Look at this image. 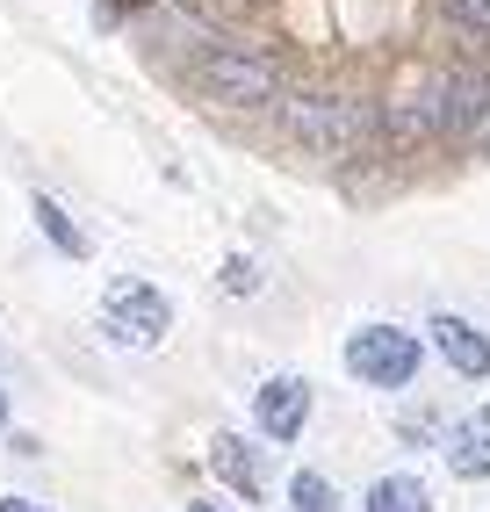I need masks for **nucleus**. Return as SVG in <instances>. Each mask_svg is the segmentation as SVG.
Segmentation results:
<instances>
[{"label": "nucleus", "mask_w": 490, "mask_h": 512, "mask_svg": "<svg viewBox=\"0 0 490 512\" xmlns=\"http://www.w3.org/2000/svg\"><path fill=\"white\" fill-rule=\"evenodd\" d=\"M282 130L310 159H346L361 138V109L332 87H296V94H282Z\"/></svg>", "instance_id": "nucleus-2"}, {"label": "nucleus", "mask_w": 490, "mask_h": 512, "mask_svg": "<svg viewBox=\"0 0 490 512\" xmlns=\"http://www.w3.org/2000/svg\"><path fill=\"white\" fill-rule=\"evenodd\" d=\"M195 87L224 109H267L282 94V73H274L267 51H245V44H209L195 58Z\"/></svg>", "instance_id": "nucleus-3"}, {"label": "nucleus", "mask_w": 490, "mask_h": 512, "mask_svg": "<svg viewBox=\"0 0 490 512\" xmlns=\"http://www.w3.org/2000/svg\"><path fill=\"white\" fill-rule=\"evenodd\" d=\"M418 109H426V138L433 145H476V130L490 116V65H447L418 87Z\"/></svg>", "instance_id": "nucleus-1"}, {"label": "nucleus", "mask_w": 490, "mask_h": 512, "mask_svg": "<svg viewBox=\"0 0 490 512\" xmlns=\"http://www.w3.org/2000/svg\"><path fill=\"white\" fill-rule=\"evenodd\" d=\"M101 325H109V339L116 347H159V339L173 332V303L152 289V282H109V296H101Z\"/></svg>", "instance_id": "nucleus-5"}, {"label": "nucleus", "mask_w": 490, "mask_h": 512, "mask_svg": "<svg viewBox=\"0 0 490 512\" xmlns=\"http://www.w3.org/2000/svg\"><path fill=\"white\" fill-rule=\"evenodd\" d=\"M29 217H37V231L51 238V246H58L65 260H87V231H80L73 217H65V210H58L51 195H37V202H29Z\"/></svg>", "instance_id": "nucleus-11"}, {"label": "nucleus", "mask_w": 490, "mask_h": 512, "mask_svg": "<svg viewBox=\"0 0 490 512\" xmlns=\"http://www.w3.org/2000/svg\"><path fill=\"white\" fill-rule=\"evenodd\" d=\"M188 512H224V505H209V498H195V505H188Z\"/></svg>", "instance_id": "nucleus-17"}, {"label": "nucleus", "mask_w": 490, "mask_h": 512, "mask_svg": "<svg viewBox=\"0 0 490 512\" xmlns=\"http://www.w3.org/2000/svg\"><path fill=\"white\" fill-rule=\"evenodd\" d=\"M361 512H433V498H426V484L418 476H375L368 484V498H361Z\"/></svg>", "instance_id": "nucleus-10"}, {"label": "nucleus", "mask_w": 490, "mask_h": 512, "mask_svg": "<svg viewBox=\"0 0 490 512\" xmlns=\"http://www.w3.org/2000/svg\"><path fill=\"white\" fill-rule=\"evenodd\" d=\"M440 448H447V469H454V476H469V484H476V476H490V404H476V412L454 419Z\"/></svg>", "instance_id": "nucleus-8"}, {"label": "nucleus", "mask_w": 490, "mask_h": 512, "mask_svg": "<svg viewBox=\"0 0 490 512\" xmlns=\"http://www.w3.org/2000/svg\"><path fill=\"white\" fill-rule=\"evenodd\" d=\"M418 361H426V347L404 325H354V339H346V375L368 390H411Z\"/></svg>", "instance_id": "nucleus-4"}, {"label": "nucleus", "mask_w": 490, "mask_h": 512, "mask_svg": "<svg viewBox=\"0 0 490 512\" xmlns=\"http://www.w3.org/2000/svg\"><path fill=\"white\" fill-rule=\"evenodd\" d=\"M440 15L454 37H469V44H490V0H440Z\"/></svg>", "instance_id": "nucleus-13"}, {"label": "nucleus", "mask_w": 490, "mask_h": 512, "mask_svg": "<svg viewBox=\"0 0 490 512\" xmlns=\"http://www.w3.org/2000/svg\"><path fill=\"white\" fill-rule=\"evenodd\" d=\"M476 152H483V159H490V116H483V130H476Z\"/></svg>", "instance_id": "nucleus-16"}, {"label": "nucleus", "mask_w": 490, "mask_h": 512, "mask_svg": "<svg viewBox=\"0 0 490 512\" xmlns=\"http://www.w3.org/2000/svg\"><path fill=\"white\" fill-rule=\"evenodd\" d=\"M426 325H433V354L462 375V383H483V375H490V339H483V325H469L462 311H433Z\"/></svg>", "instance_id": "nucleus-6"}, {"label": "nucleus", "mask_w": 490, "mask_h": 512, "mask_svg": "<svg viewBox=\"0 0 490 512\" xmlns=\"http://www.w3.org/2000/svg\"><path fill=\"white\" fill-rule=\"evenodd\" d=\"M253 419H260V433L274 440V448H282V440H296L303 419H310V383H303V375H274V383H260Z\"/></svg>", "instance_id": "nucleus-7"}, {"label": "nucleus", "mask_w": 490, "mask_h": 512, "mask_svg": "<svg viewBox=\"0 0 490 512\" xmlns=\"http://www.w3.org/2000/svg\"><path fill=\"white\" fill-rule=\"evenodd\" d=\"M289 505H296V512H339V491H332V476L296 469V476H289Z\"/></svg>", "instance_id": "nucleus-12"}, {"label": "nucleus", "mask_w": 490, "mask_h": 512, "mask_svg": "<svg viewBox=\"0 0 490 512\" xmlns=\"http://www.w3.org/2000/svg\"><path fill=\"white\" fill-rule=\"evenodd\" d=\"M0 426H8V390H0Z\"/></svg>", "instance_id": "nucleus-18"}, {"label": "nucleus", "mask_w": 490, "mask_h": 512, "mask_svg": "<svg viewBox=\"0 0 490 512\" xmlns=\"http://www.w3.org/2000/svg\"><path fill=\"white\" fill-rule=\"evenodd\" d=\"M209 469H217V484H231L238 498H260L267 491V469H260V448L238 433H217L209 440Z\"/></svg>", "instance_id": "nucleus-9"}, {"label": "nucleus", "mask_w": 490, "mask_h": 512, "mask_svg": "<svg viewBox=\"0 0 490 512\" xmlns=\"http://www.w3.org/2000/svg\"><path fill=\"white\" fill-rule=\"evenodd\" d=\"M224 289H231V296H253V289H260V267L245 260V253H238V260H224Z\"/></svg>", "instance_id": "nucleus-14"}, {"label": "nucleus", "mask_w": 490, "mask_h": 512, "mask_svg": "<svg viewBox=\"0 0 490 512\" xmlns=\"http://www.w3.org/2000/svg\"><path fill=\"white\" fill-rule=\"evenodd\" d=\"M0 512H51V505H37V498H0Z\"/></svg>", "instance_id": "nucleus-15"}]
</instances>
